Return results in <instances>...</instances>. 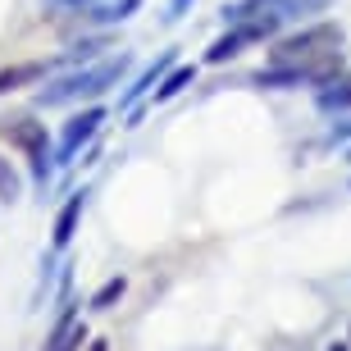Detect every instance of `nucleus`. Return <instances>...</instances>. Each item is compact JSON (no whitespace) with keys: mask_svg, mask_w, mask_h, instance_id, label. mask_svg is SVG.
Wrapping results in <instances>:
<instances>
[{"mask_svg":"<svg viewBox=\"0 0 351 351\" xmlns=\"http://www.w3.org/2000/svg\"><path fill=\"white\" fill-rule=\"evenodd\" d=\"M269 64L301 73L306 87H324L342 73V27L338 23H311L292 37L274 41Z\"/></svg>","mask_w":351,"mask_h":351,"instance_id":"nucleus-1","label":"nucleus"},{"mask_svg":"<svg viewBox=\"0 0 351 351\" xmlns=\"http://www.w3.org/2000/svg\"><path fill=\"white\" fill-rule=\"evenodd\" d=\"M132 69V55H110V60H101V64H87V69H73V73H64L60 82H51V87L41 91L37 101L41 105H69V101H91V96H101V91L119 87L123 82V73Z\"/></svg>","mask_w":351,"mask_h":351,"instance_id":"nucleus-2","label":"nucleus"},{"mask_svg":"<svg viewBox=\"0 0 351 351\" xmlns=\"http://www.w3.org/2000/svg\"><path fill=\"white\" fill-rule=\"evenodd\" d=\"M0 137H5V142H19L27 151L37 187L51 182V169H55V165H51V137H46L41 123H32V119H10V123H0Z\"/></svg>","mask_w":351,"mask_h":351,"instance_id":"nucleus-3","label":"nucleus"},{"mask_svg":"<svg viewBox=\"0 0 351 351\" xmlns=\"http://www.w3.org/2000/svg\"><path fill=\"white\" fill-rule=\"evenodd\" d=\"M101 123H105V110H101V105H91V110H82V114L69 119V128L60 132V146H55V165H69V160H73L82 146L101 132Z\"/></svg>","mask_w":351,"mask_h":351,"instance_id":"nucleus-4","label":"nucleus"},{"mask_svg":"<svg viewBox=\"0 0 351 351\" xmlns=\"http://www.w3.org/2000/svg\"><path fill=\"white\" fill-rule=\"evenodd\" d=\"M69 64H73L69 55H55V60H27V64L0 69V96H5V91H19V87H27V82H41L46 73H55V69H69Z\"/></svg>","mask_w":351,"mask_h":351,"instance_id":"nucleus-5","label":"nucleus"},{"mask_svg":"<svg viewBox=\"0 0 351 351\" xmlns=\"http://www.w3.org/2000/svg\"><path fill=\"white\" fill-rule=\"evenodd\" d=\"M169 69H173V51H165L151 69H142V73H137V82H132V87L119 96V105H123V110H132V105L142 101V96H151V91L165 82V73H169Z\"/></svg>","mask_w":351,"mask_h":351,"instance_id":"nucleus-6","label":"nucleus"},{"mask_svg":"<svg viewBox=\"0 0 351 351\" xmlns=\"http://www.w3.org/2000/svg\"><path fill=\"white\" fill-rule=\"evenodd\" d=\"M82 342H91L87 324H82V315L73 311V306H64V315H60V324H55L51 347H46V351H78Z\"/></svg>","mask_w":351,"mask_h":351,"instance_id":"nucleus-7","label":"nucleus"},{"mask_svg":"<svg viewBox=\"0 0 351 351\" xmlns=\"http://www.w3.org/2000/svg\"><path fill=\"white\" fill-rule=\"evenodd\" d=\"M82 206H87V192H73V196L64 201V210L55 215V233H51L55 251H64L69 242H73V233H78V219H82Z\"/></svg>","mask_w":351,"mask_h":351,"instance_id":"nucleus-8","label":"nucleus"},{"mask_svg":"<svg viewBox=\"0 0 351 351\" xmlns=\"http://www.w3.org/2000/svg\"><path fill=\"white\" fill-rule=\"evenodd\" d=\"M142 10V0H96L91 10H82V23H96V27H105V23H123V19H132V14Z\"/></svg>","mask_w":351,"mask_h":351,"instance_id":"nucleus-9","label":"nucleus"},{"mask_svg":"<svg viewBox=\"0 0 351 351\" xmlns=\"http://www.w3.org/2000/svg\"><path fill=\"white\" fill-rule=\"evenodd\" d=\"M315 105H319V110H328V114H333V110H351V73H338V78L333 82H324V87L315 91Z\"/></svg>","mask_w":351,"mask_h":351,"instance_id":"nucleus-10","label":"nucleus"},{"mask_svg":"<svg viewBox=\"0 0 351 351\" xmlns=\"http://www.w3.org/2000/svg\"><path fill=\"white\" fill-rule=\"evenodd\" d=\"M187 82H196V64H173L169 73H165V82H160L156 91H151V105H165V101H173Z\"/></svg>","mask_w":351,"mask_h":351,"instance_id":"nucleus-11","label":"nucleus"},{"mask_svg":"<svg viewBox=\"0 0 351 351\" xmlns=\"http://www.w3.org/2000/svg\"><path fill=\"white\" fill-rule=\"evenodd\" d=\"M123 292H128V278H123V274H119V278H105V283L96 287V297H91V311H110Z\"/></svg>","mask_w":351,"mask_h":351,"instance_id":"nucleus-12","label":"nucleus"},{"mask_svg":"<svg viewBox=\"0 0 351 351\" xmlns=\"http://www.w3.org/2000/svg\"><path fill=\"white\" fill-rule=\"evenodd\" d=\"M19 196H23V178H19V169H14L10 160L0 156V201H5V206H14Z\"/></svg>","mask_w":351,"mask_h":351,"instance_id":"nucleus-13","label":"nucleus"},{"mask_svg":"<svg viewBox=\"0 0 351 351\" xmlns=\"http://www.w3.org/2000/svg\"><path fill=\"white\" fill-rule=\"evenodd\" d=\"M46 5H51V10H91L96 0H46Z\"/></svg>","mask_w":351,"mask_h":351,"instance_id":"nucleus-14","label":"nucleus"},{"mask_svg":"<svg viewBox=\"0 0 351 351\" xmlns=\"http://www.w3.org/2000/svg\"><path fill=\"white\" fill-rule=\"evenodd\" d=\"M187 5H192V0H169V23H178L182 14H187Z\"/></svg>","mask_w":351,"mask_h":351,"instance_id":"nucleus-15","label":"nucleus"},{"mask_svg":"<svg viewBox=\"0 0 351 351\" xmlns=\"http://www.w3.org/2000/svg\"><path fill=\"white\" fill-rule=\"evenodd\" d=\"M333 137H351V123H338V132Z\"/></svg>","mask_w":351,"mask_h":351,"instance_id":"nucleus-16","label":"nucleus"},{"mask_svg":"<svg viewBox=\"0 0 351 351\" xmlns=\"http://www.w3.org/2000/svg\"><path fill=\"white\" fill-rule=\"evenodd\" d=\"M328 351H351V338H347V342H333V347H328Z\"/></svg>","mask_w":351,"mask_h":351,"instance_id":"nucleus-17","label":"nucleus"},{"mask_svg":"<svg viewBox=\"0 0 351 351\" xmlns=\"http://www.w3.org/2000/svg\"><path fill=\"white\" fill-rule=\"evenodd\" d=\"M87 351H105V342H91V347H87Z\"/></svg>","mask_w":351,"mask_h":351,"instance_id":"nucleus-18","label":"nucleus"},{"mask_svg":"<svg viewBox=\"0 0 351 351\" xmlns=\"http://www.w3.org/2000/svg\"><path fill=\"white\" fill-rule=\"evenodd\" d=\"M347 156H351V151H347Z\"/></svg>","mask_w":351,"mask_h":351,"instance_id":"nucleus-19","label":"nucleus"}]
</instances>
